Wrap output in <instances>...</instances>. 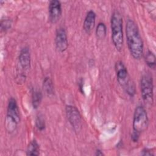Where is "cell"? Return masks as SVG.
<instances>
[{
    "mask_svg": "<svg viewBox=\"0 0 156 156\" xmlns=\"http://www.w3.org/2000/svg\"><path fill=\"white\" fill-rule=\"evenodd\" d=\"M126 35L131 55L135 59H140L143 55L144 44L138 27L132 20L129 19L126 22Z\"/></svg>",
    "mask_w": 156,
    "mask_h": 156,
    "instance_id": "1",
    "label": "cell"
},
{
    "mask_svg": "<svg viewBox=\"0 0 156 156\" xmlns=\"http://www.w3.org/2000/svg\"><path fill=\"white\" fill-rule=\"evenodd\" d=\"M112 40L116 49L121 52L123 48L124 38L122 30V17L118 10H115L110 20Z\"/></svg>",
    "mask_w": 156,
    "mask_h": 156,
    "instance_id": "2",
    "label": "cell"
},
{
    "mask_svg": "<svg viewBox=\"0 0 156 156\" xmlns=\"http://www.w3.org/2000/svg\"><path fill=\"white\" fill-rule=\"evenodd\" d=\"M20 122V110L17 102L13 98H10L7 105V115L5 121V126L9 132H13Z\"/></svg>",
    "mask_w": 156,
    "mask_h": 156,
    "instance_id": "3",
    "label": "cell"
},
{
    "mask_svg": "<svg viewBox=\"0 0 156 156\" xmlns=\"http://www.w3.org/2000/svg\"><path fill=\"white\" fill-rule=\"evenodd\" d=\"M141 94L143 101L147 105H152L154 102V85L151 75L143 74L140 80Z\"/></svg>",
    "mask_w": 156,
    "mask_h": 156,
    "instance_id": "4",
    "label": "cell"
},
{
    "mask_svg": "<svg viewBox=\"0 0 156 156\" xmlns=\"http://www.w3.org/2000/svg\"><path fill=\"white\" fill-rule=\"evenodd\" d=\"M148 125L149 119L146 110L141 105L137 106L133 114V130L141 133L147 129Z\"/></svg>",
    "mask_w": 156,
    "mask_h": 156,
    "instance_id": "5",
    "label": "cell"
},
{
    "mask_svg": "<svg viewBox=\"0 0 156 156\" xmlns=\"http://www.w3.org/2000/svg\"><path fill=\"white\" fill-rule=\"evenodd\" d=\"M67 119L75 132L80 131L82 126V118L79 110L74 106L68 105L65 107Z\"/></svg>",
    "mask_w": 156,
    "mask_h": 156,
    "instance_id": "6",
    "label": "cell"
},
{
    "mask_svg": "<svg viewBox=\"0 0 156 156\" xmlns=\"http://www.w3.org/2000/svg\"><path fill=\"white\" fill-rule=\"evenodd\" d=\"M49 20L52 24L57 23L60 19L62 14V8L60 2L58 0H52L48 7Z\"/></svg>",
    "mask_w": 156,
    "mask_h": 156,
    "instance_id": "7",
    "label": "cell"
},
{
    "mask_svg": "<svg viewBox=\"0 0 156 156\" xmlns=\"http://www.w3.org/2000/svg\"><path fill=\"white\" fill-rule=\"evenodd\" d=\"M115 69L116 74L117 80L119 84L124 88L130 80L127 68L122 61H118L115 63Z\"/></svg>",
    "mask_w": 156,
    "mask_h": 156,
    "instance_id": "8",
    "label": "cell"
},
{
    "mask_svg": "<svg viewBox=\"0 0 156 156\" xmlns=\"http://www.w3.org/2000/svg\"><path fill=\"white\" fill-rule=\"evenodd\" d=\"M55 44L57 50L60 52H63L66 50L68 46L67 34L63 27H59L55 34Z\"/></svg>",
    "mask_w": 156,
    "mask_h": 156,
    "instance_id": "9",
    "label": "cell"
},
{
    "mask_svg": "<svg viewBox=\"0 0 156 156\" xmlns=\"http://www.w3.org/2000/svg\"><path fill=\"white\" fill-rule=\"evenodd\" d=\"M18 62L21 68L27 71L30 66V54L28 47L23 48L19 54Z\"/></svg>",
    "mask_w": 156,
    "mask_h": 156,
    "instance_id": "10",
    "label": "cell"
},
{
    "mask_svg": "<svg viewBox=\"0 0 156 156\" xmlns=\"http://www.w3.org/2000/svg\"><path fill=\"white\" fill-rule=\"evenodd\" d=\"M96 15L93 10H90L87 12L83 24V28L85 32L89 34L93 30L96 23Z\"/></svg>",
    "mask_w": 156,
    "mask_h": 156,
    "instance_id": "11",
    "label": "cell"
},
{
    "mask_svg": "<svg viewBox=\"0 0 156 156\" xmlns=\"http://www.w3.org/2000/svg\"><path fill=\"white\" fill-rule=\"evenodd\" d=\"M40 154V146L35 140L31 141L27 147V155H38Z\"/></svg>",
    "mask_w": 156,
    "mask_h": 156,
    "instance_id": "12",
    "label": "cell"
},
{
    "mask_svg": "<svg viewBox=\"0 0 156 156\" xmlns=\"http://www.w3.org/2000/svg\"><path fill=\"white\" fill-rule=\"evenodd\" d=\"M43 90L48 95H52L54 94V85L52 80L49 77H46L43 82Z\"/></svg>",
    "mask_w": 156,
    "mask_h": 156,
    "instance_id": "13",
    "label": "cell"
},
{
    "mask_svg": "<svg viewBox=\"0 0 156 156\" xmlns=\"http://www.w3.org/2000/svg\"><path fill=\"white\" fill-rule=\"evenodd\" d=\"M42 93L41 91L35 90L32 93V103L34 108L37 109L40 105L42 100Z\"/></svg>",
    "mask_w": 156,
    "mask_h": 156,
    "instance_id": "14",
    "label": "cell"
},
{
    "mask_svg": "<svg viewBox=\"0 0 156 156\" xmlns=\"http://www.w3.org/2000/svg\"><path fill=\"white\" fill-rule=\"evenodd\" d=\"M145 62L147 65L151 69L155 68V55L151 51H147L144 56Z\"/></svg>",
    "mask_w": 156,
    "mask_h": 156,
    "instance_id": "15",
    "label": "cell"
},
{
    "mask_svg": "<svg viewBox=\"0 0 156 156\" xmlns=\"http://www.w3.org/2000/svg\"><path fill=\"white\" fill-rule=\"evenodd\" d=\"M107 34V27L104 23H99L96 29V37L99 40H103Z\"/></svg>",
    "mask_w": 156,
    "mask_h": 156,
    "instance_id": "16",
    "label": "cell"
},
{
    "mask_svg": "<svg viewBox=\"0 0 156 156\" xmlns=\"http://www.w3.org/2000/svg\"><path fill=\"white\" fill-rule=\"evenodd\" d=\"M124 89L126 90V93L130 96L132 97L135 94V85H134L133 82L131 80L126 85V87L124 88Z\"/></svg>",
    "mask_w": 156,
    "mask_h": 156,
    "instance_id": "17",
    "label": "cell"
},
{
    "mask_svg": "<svg viewBox=\"0 0 156 156\" xmlns=\"http://www.w3.org/2000/svg\"><path fill=\"white\" fill-rule=\"evenodd\" d=\"M35 125L37 128L41 131L45 129V121L42 115H39L37 116L35 120Z\"/></svg>",
    "mask_w": 156,
    "mask_h": 156,
    "instance_id": "18",
    "label": "cell"
},
{
    "mask_svg": "<svg viewBox=\"0 0 156 156\" xmlns=\"http://www.w3.org/2000/svg\"><path fill=\"white\" fill-rule=\"evenodd\" d=\"M12 23H11V20L10 19H7V18H5L4 20H2L1 22V28L2 30H8L10 26H11Z\"/></svg>",
    "mask_w": 156,
    "mask_h": 156,
    "instance_id": "19",
    "label": "cell"
},
{
    "mask_svg": "<svg viewBox=\"0 0 156 156\" xmlns=\"http://www.w3.org/2000/svg\"><path fill=\"white\" fill-rule=\"evenodd\" d=\"M140 135V133L133 130V132H132V135H131V139L132 140V141L133 142H137L138 139H139Z\"/></svg>",
    "mask_w": 156,
    "mask_h": 156,
    "instance_id": "20",
    "label": "cell"
},
{
    "mask_svg": "<svg viewBox=\"0 0 156 156\" xmlns=\"http://www.w3.org/2000/svg\"><path fill=\"white\" fill-rule=\"evenodd\" d=\"M142 154L141 155H154L153 154H152L151 151L147 149H144V150H143L142 151Z\"/></svg>",
    "mask_w": 156,
    "mask_h": 156,
    "instance_id": "21",
    "label": "cell"
},
{
    "mask_svg": "<svg viewBox=\"0 0 156 156\" xmlns=\"http://www.w3.org/2000/svg\"><path fill=\"white\" fill-rule=\"evenodd\" d=\"M95 155H104V153L101 151V150H99V149H97L96 151V152H95Z\"/></svg>",
    "mask_w": 156,
    "mask_h": 156,
    "instance_id": "22",
    "label": "cell"
}]
</instances>
